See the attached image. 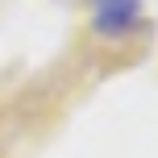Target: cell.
<instances>
[{
  "mask_svg": "<svg viewBox=\"0 0 158 158\" xmlns=\"http://www.w3.org/2000/svg\"><path fill=\"white\" fill-rule=\"evenodd\" d=\"M142 13V0H92V25L100 33H125Z\"/></svg>",
  "mask_w": 158,
  "mask_h": 158,
  "instance_id": "1",
  "label": "cell"
}]
</instances>
